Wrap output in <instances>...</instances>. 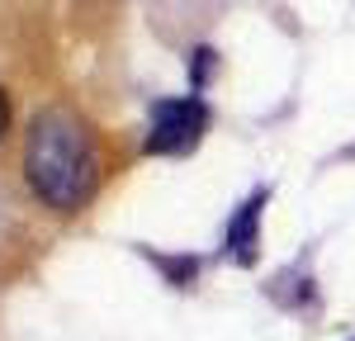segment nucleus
<instances>
[{
    "label": "nucleus",
    "instance_id": "f257e3e1",
    "mask_svg": "<svg viewBox=\"0 0 355 341\" xmlns=\"http://www.w3.org/2000/svg\"><path fill=\"white\" fill-rule=\"evenodd\" d=\"M24 170L33 195L48 209H81L90 199L95 185V147L90 133L81 128V119L67 110H43L28 128V147H24Z\"/></svg>",
    "mask_w": 355,
    "mask_h": 341
},
{
    "label": "nucleus",
    "instance_id": "f03ea898",
    "mask_svg": "<svg viewBox=\"0 0 355 341\" xmlns=\"http://www.w3.org/2000/svg\"><path fill=\"white\" fill-rule=\"evenodd\" d=\"M209 123V110L199 95H185V100H162L157 114H152V133H147V152L152 157H180L190 152L199 133Z\"/></svg>",
    "mask_w": 355,
    "mask_h": 341
},
{
    "label": "nucleus",
    "instance_id": "7ed1b4c3",
    "mask_svg": "<svg viewBox=\"0 0 355 341\" xmlns=\"http://www.w3.org/2000/svg\"><path fill=\"white\" fill-rule=\"evenodd\" d=\"M261 204H266V190H256V195L232 213V223H227V256H232L237 265H256V247H261Z\"/></svg>",
    "mask_w": 355,
    "mask_h": 341
},
{
    "label": "nucleus",
    "instance_id": "20e7f679",
    "mask_svg": "<svg viewBox=\"0 0 355 341\" xmlns=\"http://www.w3.org/2000/svg\"><path fill=\"white\" fill-rule=\"evenodd\" d=\"M157 265H162V270H166L175 284H180V289H185V284L199 275V261H171V256H157Z\"/></svg>",
    "mask_w": 355,
    "mask_h": 341
},
{
    "label": "nucleus",
    "instance_id": "39448f33",
    "mask_svg": "<svg viewBox=\"0 0 355 341\" xmlns=\"http://www.w3.org/2000/svg\"><path fill=\"white\" fill-rule=\"evenodd\" d=\"M209 71H214V53H209V48H199V53H194V62H190V81H194V90L209 81Z\"/></svg>",
    "mask_w": 355,
    "mask_h": 341
},
{
    "label": "nucleus",
    "instance_id": "423d86ee",
    "mask_svg": "<svg viewBox=\"0 0 355 341\" xmlns=\"http://www.w3.org/2000/svg\"><path fill=\"white\" fill-rule=\"evenodd\" d=\"M5 123H10V105H5V90H0V138H5Z\"/></svg>",
    "mask_w": 355,
    "mask_h": 341
}]
</instances>
